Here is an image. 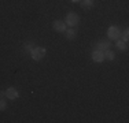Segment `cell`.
I'll return each mask as SVG.
<instances>
[{
	"label": "cell",
	"mask_w": 129,
	"mask_h": 123,
	"mask_svg": "<svg viewBox=\"0 0 129 123\" xmlns=\"http://www.w3.org/2000/svg\"><path fill=\"white\" fill-rule=\"evenodd\" d=\"M6 108H7V103H6V100L0 98V111H4Z\"/></svg>",
	"instance_id": "obj_13"
},
{
	"label": "cell",
	"mask_w": 129,
	"mask_h": 123,
	"mask_svg": "<svg viewBox=\"0 0 129 123\" xmlns=\"http://www.w3.org/2000/svg\"><path fill=\"white\" fill-rule=\"evenodd\" d=\"M92 60L96 62V63H102V62L104 60V53H103V51L93 49V52H92Z\"/></svg>",
	"instance_id": "obj_4"
},
{
	"label": "cell",
	"mask_w": 129,
	"mask_h": 123,
	"mask_svg": "<svg viewBox=\"0 0 129 123\" xmlns=\"http://www.w3.org/2000/svg\"><path fill=\"white\" fill-rule=\"evenodd\" d=\"M76 37H77V30H76L74 27H72V29H66V38L67 40H74Z\"/></svg>",
	"instance_id": "obj_9"
},
{
	"label": "cell",
	"mask_w": 129,
	"mask_h": 123,
	"mask_svg": "<svg viewBox=\"0 0 129 123\" xmlns=\"http://www.w3.org/2000/svg\"><path fill=\"white\" fill-rule=\"evenodd\" d=\"M52 26H54L55 32H58V33H64L66 32V23H64L63 21H55Z\"/></svg>",
	"instance_id": "obj_6"
},
{
	"label": "cell",
	"mask_w": 129,
	"mask_h": 123,
	"mask_svg": "<svg viewBox=\"0 0 129 123\" xmlns=\"http://www.w3.org/2000/svg\"><path fill=\"white\" fill-rule=\"evenodd\" d=\"M6 96V92H3V90H0V98H3Z\"/></svg>",
	"instance_id": "obj_15"
},
{
	"label": "cell",
	"mask_w": 129,
	"mask_h": 123,
	"mask_svg": "<svg viewBox=\"0 0 129 123\" xmlns=\"http://www.w3.org/2000/svg\"><path fill=\"white\" fill-rule=\"evenodd\" d=\"M45 53H47V49H45L44 47H35V49L30 52V56H32L33 60L39 62L45 56Z\"/></svg>",
	"instance_id": "obj_1"
},
{
	"label": "cell",
	"mask_w": 129,
	"mask_h": 123,
	"mask_svg": "<svg viewBox=\"0 0 129 123\" xmlns=\"http://www.w3.org/2000/svg\"><path fill=\"white\" fill-rule=\"evenodd\" d=\"M128 33H129L128 29H125L124 32H122V40H124L125 42H128Z\"/></svg>",
	"instance_id": "obj_14"
},
{
	"label": "cell",
	"mask_w": 129,
	"mask_h": 123,
	"mask_svg": "<svg viewBox=\"0 0 129 123\" xmlns=\"http://www.w3.org/2000/svg\"><path fill=\"white\" fill-rule=\"evenodd\" d=\"M78 22H80V17L76 14V12H69V14L66 15V19H64V23L66 25L74 27V26L78 25Z\"/></svg>",
	"instance_id": "obj_2"
},
{
	"label": "cell",
	"mask_w": 129,
	"mask_h": 123,
	"mask_svg": "<svg viewBox=\"0 0 129 123\" xmlns=\"http://www.w3.org/2000/svg\"><path fill=\"white\" fill-rule=\"evenodd\" d=\"M81 6L84 8H91L93 6V0H81Z\"/></svg>",
	"instance_id": "obj_12"
},
{
	"label": "cell",
	"mask_w": 129,
	"mask_h": 123,
	"mask_svg": "<svg viewBox=\"0 0 129 123\" xmlns=\"http://www.w3.org/2000/svg\"><path fill=\"white\" fill-rule=\"evenodd\" d=\"M115 41H117V42H115V47L118 48L119 51H125V49H126L128 45H126V42H125L124 40H119V38H118V40H115Z\"/></svg>",
	"instance_id": "obj_10"
},
{
	"label": "cell",
	"mask_w": 129,
	"mask_h": 123,
	"mask_svg": "<svg viewBox=\"0 0 129 123\" xmlns=\"http://www.w3.org/2000/svg\"><path fill=\"white\" fill-rule=\"evenodd\" d=\"M111 47V44H110L109 41H106V40H103V41H99L95 44V49H99V51H107V49H110Z\"/></svg>",
	"instance_id": "obj_7"
},
{
	"label": "cell",
	"mask_w": 129,
	"mask_h": 123,
	"mask_svg": "<svg viewBox=\"0 0 129 123\" xmlns=\"http://www.w3.org/2000/svg\"><path fill=\"white\" fill-rule=\"evenodd\" d=\"M6 97L10 98V100H17L19 97V93H18V90L15 88H8L6 90Z\"/></svg>",
	"instance_id": "obj_5"
},
{
	"label": "cell",
	"mask_w": 129,
	"mask_h": 123,
	"mask_svg": "<svg viewBox=\"0 0 129 123\" xmlns=\"http://www.w3.org/2000/svg\"><path fill=\"white\" fill-rule=\"evenodd\" d=\"M103 53H104V59H107V60H114L115 59V53L113 51H110V49L104 51Z\"/></svg>",
	"instance_id": "obj_11"
},
{
	"label": "cell",
	"mask_w": 129,
	"mask_h": 123,
	"mask_svg": "<svg viewBox=\"0 0 129 123\" xmlns=\"http://www.w3.org/2000/svg\"><path fill=\"white\" fill-rule=\"evenodd\" d=\"M72 2H74V3H76V2H81V0H72Z\"/></svg>",
	"instance_id": "obj_16"
},
{
	"label": "cell",
	"mask_w": 129,
	"mask_h": 123,
	"mask_svg": "<svg viewBox=\"0 0 129 123\" xmlns=\"http://www.w3.org/2000/svg\"><path fill=\"white\" fill-rule=\"evenodd\" d=\"M107 34H109L110 40H118L121 37V29L118 26H110L107 30Z\"/></svg>",
	"instance_id": "obj_3"
},
{
	"label": "cell",
	"mask_w": 129,
	"mask_h": 123,
	"mask_svg": "<svg viewBox=\"0 0 129 123\" xmlns=\"http://www.w3.org/2000/svg\"><path fill=\"white\" fill-rule=\"evenodd\" d=\"M33 49H35V42H25V44H23L22 52L26 53V55H30V52H32Z\"/></svg>",
	"instance_id": "obj_8"
}]
</instances>
